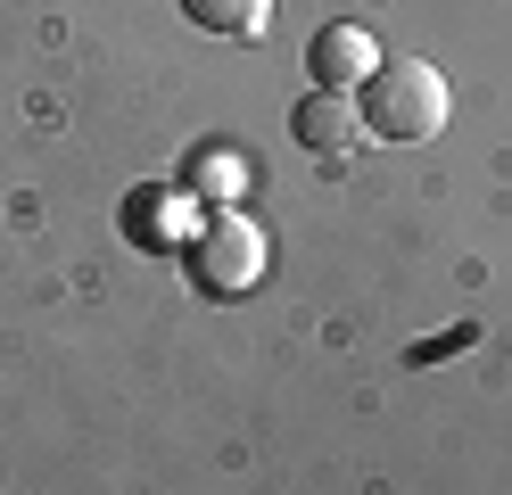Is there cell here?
<instances>
[{
    "label": "cell",
    "mask_w": 512,
    "mask_h": 495,
    "mask_svg": "<svg viewBox=\"0 0 512 495\" xmlns=\"http://www.w3.org/2000/svg\"><path fill=\"white\" fill-rule=\"evenodd\" d=\"M290 132H298V149H306V157H331V165H347V157L372 141L347 91H306V99H298V116H290Z\"/></svg>",
    "instance_id": "obj_3"
},
{
    "label": "cell",
    "mask_w": 512,
    "mask_h": 495,
    "mask_svg": "<svg viewBox=\"0 0 512 495\" xmlns=\"http://www.w3.org/2000/svg\"><path fill=\"white\" fill-rule=\"evenodd\" d=\"M248 174H240V157L232 149H199V165H190V190H207V198H232Z\"/></svg>",
    "instance_id": "obj_6"
},
{
    "label": "cell",
    "mask_w": 512,
    "mask_h": 495,
    "mask_svg": "<svg viewBox=\"0 0 512 495\" xmlns=\"http://www.w3.org/2000/svg\"><path fill=\"white\" fill-rule=\"evenodd\" d=\"M182 17L207 25V33H223V42H248V33L273 25V0H182Z\"/></svg>",
    "instance_id": "obj_5"
},
{
    "label": "cell",
    "mask_w": 512,
    "mask_h": 495,
    "mask_svg": "<svg viewBox=\"0 0 512 495\" xmlns=\"http://www.w3.org/2000/svg\"><path fill=\"white\" fill-rule=\"evenodd\" d=\"M356 116H364L372 141H430V132L446 124V75L430 58H380L364 75Z\"/></svg>",
    "instance_id": "obj_1"
},
{
    "label": "cell",
    "mask_w": 512,
    "mask_h": 495,
    "mask_svg": "<svg viewBox=\"0 0 512 495\" xmlns=\"http://www.w3.org/2000/svg\"><path fill=\"white\" fill-rule=\"evenodd\" d=\"M372 66H380V42H372L364 25H323V33L306 42V75H314V91H347V83L364 91Z\"/></svg>",
    "instance_id": "obj_4"
},
{
    "label": "cell",
    "mask_w": 512,
    "mask_h": 495,
    "mask_svg": "<svg viewBox=\"0 0 512 495\" xmlns=\"http://www.w3.org/2000/svg\"><path fill=\"white\" fill-rule=\"evenodd\" d=\"M190 281H199L207 297H248L256 281H265V231H256L248 215H207L199 231H190Z\"/></svg>",
    "instance_id": "obj_2"
}]
</instances>
